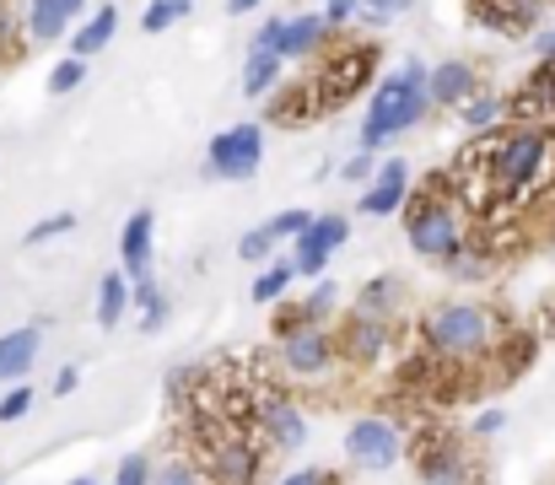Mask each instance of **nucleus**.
Returning a JSON list of instances; mask_svg holds the SVG:
<instances>
[{
  "label": "nucleus",
  "instance_id": "7c9ffc66",
  "mask_svg": "<svg viewBox=\"0 0 555 485\" xmlns=\"http://www.w3.org/2000/svg\"><path fill=\"white\" fill-rule=\"evenodd\" d=\"M335 303H340V286H335V281H319V286L302 297V319L324 323V314H335Z\"/></svg>",
  "mask_w": 555,
  "mask_h": 485
},
{
  "label": "nucleus",
  "instance_id": "6e6552de",
  "mask_svg": "<svg viewBox=\"0 0 555 485\" xmlns=\"http://www.w3.org/2000/svg\"><path fill=\"white\" fill-rule=\"evenodd\" d=\"M254 426H264V448H281V454H297L308 443L302 410L275 388H254Z\"/></svg>",
  "mask_w": 555,
  "mask_h": 485
},
{
  "label": "nucleus",
  "instance_id": "f03ea898",
  "mask_svg": "<svg viewBox=\"0 0 555 485\" xmlns=\"http://www.w3.org/2000/svg\"><path fill=\"white\" fill-rule=\"evenodd\" d=\"M194 459L205 485H254L264 470V443L232 426L227 416L194 405Z\"/></svg>",
  "mask_w": 555,
  "mask_h": 485
},
{
  "label": "nucleus",
  "instance_id": "a878e982",
  "mask_svg": "<svg viewBox=\"0 0 555 485\" xmlns=\"http://www.w3.org/2000/svg\"><path fill=\"white\" fill-rule=\"evenodd\" d=\"M292 281H297V270H292V259H270L264 270H259V281H254V303H281L286 292H292Z\"/></svg>",
  "mask_w": 555,
  "mask_h": 485
},
{
  "label": "nucleus",
  "instance_id": "423d86ee",
  "mask_svg": "<svg viewBox=\"0 0 555 485\" xmlns=\"http://www.w3.org/2000/svg\"><path fill=\"white\" fill-rule=\"evenodd\" d=\"M372 65H377V49L367 43H357V49H346V54H335L330 65H319V76L308 81V92H313V103L330 114V109H346L362 87L372 81Z\"/></svg>",
  "mask_w": 555,
  "mask_h": 485
},
{
  "label": "nucleus",
  "instance_id": "20e7f679",
  "mask_svg": "<svg viewBox=\"0 0 555 485\" xmlns=\"http://www.w3.org/2000/svg\"><path fill=\"white\" fill-rule=\"evenodd\" d=\"M421 340H426V350H437L448 361H480V356L496 350L502 319L480 303H437L421 319Z\"/></svg>",
  "mask_w": 555,
  "mask_h": 485
},
{
  "label": "nucleus",
  "instance_id": "cd10ccee",
  "mask_svg": "<svg viewBox=\"0 0 555 485\" xmlns=\"http://www.w3.org/2000/svg\"><path fill=\"white\" fill-rule=\"evenodd\" d=\"M324 109L313 103V92L308 87H297V92H286V98H275V109H270V119L275 125H313Z\"/></svg>",
  "mask_w": 555,
  "mask_h": 485
},
{
  "label": "nucleus",
  "instance_id": "412c9836",
  "mask_svg": "<svg viewBox=\"0 0 555 485\" xmlns=\"http://www.w3.org/2000/svg\"><path fill=\"white\" fill-rule=\"evenodd\" d=\"M65 27H70L65 0H22V33H27L33 43H54Z\"/></svg>",
  "mask_w": 555,
  "mask_h": 485
},
{
  "label": "nucleus",
  "instance_id": "49530a36",
  "mask_svg": "<svg viewBox=\"0 0 555 485\" xmlns=\"http://www.w3.org/2000/svg\"><path fill=\"white\" fill-rule=\"evenodd\" d=\"M254 5H259V0H227V11H232V16H248Z\"/></svg>",
  "mask_w": 555,
  "mask_h": 485
},
{
  "label": "nucleus",
  "instance_id": "f257e3e1",
  "mask_svg": "<svg viewBox=\"0 0 555 485\" xmlns=\"http://www.w3.org/2000/svg\"><path fill=\"white\" fill-rule=\"evenodd\" d=\"M453 183L480 221H496V216H513L518 205L545 200L555 189V130H540V125L502 130L496 141L464 152V162L453 167Z\"/></svg>",
  "mask_w": 555,
  "mask_h": 485
},
{
  "label": "nucleus",
  "instance_id": "9b49d317",
  "mask_svg": "<svg viewBox=\"0 0 555 485\" xmlns=\"http://www.w3.org/2000/svg\"><path fill=\"white\" fill-rule=\"evenodd\" d=\"M335 361V334L330 323H302L292 334H281V367L292 378H324Z\"/></svg>",
  "mask_w": 555,
  "mask_h": 485
},
{
  "label": "nucleus",
  "instance_id": "e433bc0d",
  "mask_svg": "<svg viewBox=\"0 0 555 485\" xmlns=\"http://www.w3.org/2000/svg\"><path fill=\"white\" fill-rule=\"evenodd\" d=\"M76 227V216L70 210H60V216H43L38 227H27V243H49V238H65Z\"/></svg>",
  "mask_w": 555,
  "mask_h": 485
},
{
  "label": "nucleus",
  "instance_id": "4c0bfd02",
  "mask_svg": "<svg viewBox=\"0 0 555 485\" xmlns=\"http://www.w3.org/2000/svg\"><path fill=\"white\" fill-rule=\"evenodd\" d=\"M357 11H362L367 22H388V16H404L410 0H357Z\"/></svg>",
  "mask_w": 555,
  "mask_h": 485
},
{
  "label": "nucleus",
  "instance_id": "a18cd8bd",
  "mask_svg": "<svg viewBox=\"0 0 555 485\" xmlns=\"http://www.w3.org/2000/svg\"><path fill=\"white\" fill-rule=\"evenodd\" d=\"M76 383H81V372H76V367H65V372H60V378H54V394H70V388H76Z\"/></svg>",
  "mask_w": 555,
  "mask_h": 485
},
{
  "label": "nucleus",
  "instance_id": "473e14b6",
  "mask_svg": "<svg viewBox=\"0 0 555 485\" xmlns=\"http://www.w3.org/2000/svg\"><path fill=\"white\" fill-rule=\"evenodd\" d=\"M308 221H313L308 210H281V216H270V221H264V232H270L275 243H292V238H302V227H308Z\"/></svg>",
  "mask_w": 555,
  "mask_h": 485
},
{
  "label": "nucleus",
  "instance_id": "a19ab883",
  "mask_svg": "<svg viewBox=\"0 0 555 485\" xmlns=\"http://www.w3.org/2000/svg\"><path fill=\"white\" fill-rule=\"evenodd\" d=\"M281 485H335V475L330 470H292Z\"/></svg>",
  "mask_w": 555,
  "mask_h": 485
},
{
  "label": "nucleus",
  "instance_id": "c9c22d12",
  "mask_svg": "<svg viewBox=\"0 0 555 485\" xmlns=\"http://www.w3.org/2000/svg\"><path fill=\"white\" fill-rule=\"evenodd\" d=\"M27 410H33V383H11L0 399V421H22Z\"/></svg>",
  "mask_w": 555,
  "mask_h": 485
},
{
  "label": "nucleus",
  "instance_id": "4468645a",
  "mask_svg": "<svg viewBox=\"0 0 555 485\" xmlns=\"http://www.w3.org/2000/svg\"><path fill=\"white\" fill-rule=\"evenodd\" d=\"M404 200H410V167H404V157H383L362 189V200H357V210L362 216H399Z\"/></svg>",
  "mask_w": 555,
  "mask_h": 485
},
{
  "label": "nucleus",
  "instance_id": "0eeeda50",
  "mask_svg": "<svg viewBox=\"0 0 555 485\" xmlns=\"http://www.w3.org/2000/svg\"><path fill=\"white\" fill-rule=\"evenodd\" d=\"M264 162V125H232L221 130L210 146H205V178H227V183H243L254 178Z\"/></svg>",
  "mask_w": 555,
  "mask_h": 485
},
{
  "label": "nucleus",
  "instance_id": "9d476101",
  "mask_svg": "<svg viewBox=\"0 0 555 485\" xmlns=\"http://www.w3.org/2000/svg\"><path fill=\"white\" fill-rule=\"evenodd\" d=\"M346 238H351V216H340V210L313 216V221L302 227V238H292V243H297L292 270H297V276H319V270L330 265V254L346 248Z\"/></svg>",
  "mask_w": 555,
  "mask_h": 485
},
{
  "label": "nucleus",
  "instance_id": "b1692460",
  "mask_svg": "<svg viewBox=\"0 0 555 485\" xmlns=\"http://www.w3.org/2000/svg\"><path fill=\"white\" fill-rule=\"evenodd\" d=\"M281 76H286V65H281L275 54H248V60H243V98H264V92H275Z\"/></svg>",
  "mask_w": 555,
  "mask_h": 485
},
{
  "label": "nucleus",
  "instance_id": "ea45409f",
  "mask_svg": "<svg viewBox=\"0 0 555 485\" xmlns=\"http://www.w3.org/2000/svg\"><path fill=\"white\" fill-rule=\"evenodd\" d=\"M372 173H377V157H372V152H362V157L346 162V178H351V183H367Z\"/></svg>",
  "mask_w": 555,
  "mask_h": 485
},
{
  "label": "nucleus",
  "instance_id": "a211bd4d",
  "mask_svg": "<svg viewBox=\"0 0 555 485\" xmlns=\"http://www.w3.org/2000/svg\"><path fill=\"white\" fill-rule=\"evenodd\" d=\"M469 16L491 33H524L540 16V0H469Z\"/></svg>",
  "mask_w": 555,
  "mask_h": 485
},
{
  "label": "nucleus",
  "instance_id": "6ab92c4d",
  "mask_svg": "<svg viewBox=\"0 0 555 485\" xmlns=\"http://www.w3.org/2000/svg\"><path fill=\"white\" fill-rule=\"evenodd\" d=\"M388 350V323L383 319H357L335 334V356H351V361H377Z\"/></svg>",
  "mask_w": 555,
  "mask_h": 485
},
{
  "label": "nucleus",
  "instance_id": "58836bf2",
  "mask_svg": "<svg viewBox=\"0 0 555 485\" xmlns=\"http://www.w3.org/2000/svg\"><path fill=\"white\" fill-rule=\"evenodd\" d=\"M114 485H152V464H146L141 454H130V459L119 464V475H114Z\"/></svg>",
  "mask_w": 555,
  "mask_h": 485
},
{
  "label": "nucleus",
  "instance_id": "de8ad7c7",
  "mask_svg": "<svg viewBox=\"0 0 555 485\" xmlns=\"http://www.w3.org/2000/svg\"><path fill=\"white\" fill-rule=\"evenodd\" d=\"M81 5H87V0H65V11H70V22L81 16Z\"/></svg>",
  "mask_w": 555,
  "mask_h": 485
},
{
  "label": "nucleus",
  "instance_id": "ddd939ff",
  "mask_svg": "<svg viewBox=\"0 0 555 485\" xmlns=\"http://www.w3.org/2000/svg\"><path fill=\"white\" fill-rule=\"evenodd\" d=\"M330 27L319 22V11H302V16H275L270 22V54L286 65V60H313L324 49Z\"/></svg>",
  "mask_w": 555,
  "mask_h": 485
},
{
  "label": "nucleus",
  "instance_id": "bb28decb",
  "mask_svg": "<svg viewBox=\"0 0 555 485\" xmlns=\"http://www.w3.org/2000/svg\"><path fill=\"white\" fill-rule=\"evenodd\" d=\"M399 308V281L393 276H377V281H367V292H362V303H357V314L362 319H383L388 323V314Z\"/></svg>",
  "mask_w": 555,
  "mask_h": 485
},
{
  "label": "nucleus",
  "instance_id": "2eb2a0df",
  "mask_svg": "<svg viewBox=\"0 0 555 485\" xmlns=\"http://www.w3.org/2000/svg\"><path fill=\"white\" fill-rule=\"evenodd\" d=\"M475 65L464 60H442V65H426V103L431 109H464L475 98Z\"/></svg>",
  "mask_w": 555,
  "mask_h": 485
},
{
  "label": "nucleus",
  "instance_id": "79ce46f5",
  "mask_svg": "<svg viewBox=\"0 0 555 485\" xmlns=\"http://www.w3.org/2000/svg\"><path fill=\"white\" fill-rule=\"evenodd\" d=\"M534 54H540V65H555V27L534 33Z\"/></svg>",
  "mask_w": 555,
  "mask_h": 485
},
{
  "label": "nucleus",
  "instance_id": "c85d7f7f",
  "mask_svg": "<svg viewBox=\"0 0 555 485\" xmlns=\"http://www.w3.org/2000/svg\"><path fill=\"white\" fill-rule=\"evenodd\" d=\"M194 11V0H146V11H141V27L146 33H168L179 16Z\"/></svg>",
  "mask_w": 555,
  "mask_h": 485
},
{
  "label": "nucleus",
  "instance_id": "aec40b11",
  "mask_svg": "<svg viewBox=\"0 0 555 485\" xmlns=\"http://www.w3.org/2000/svg\"><path fill=\"white\" fill-rule=\"evenodd\" d=\"M152 232H157V216L152 210H135L119 232V254H125V281H141L146 276V259H152Z\"/></svg>",
  "mask_w": 555,
  "mask_h": 485
},
{
  "label": "nucleus",
  "instance_id": "72a5a7b5",
  "mask_svg": "<svg viewBox=\"0 0 555 485\" xmlns=\"http://www.w3.org/2000/svg\"><path fill=\"white\" fill-rule=\"evenodd\" d=\"M270 254H275V238H270L264 227L243 232V243H237V259H248V265H270Z\"/></svg>",
  "mask_w": 555,
  "mask_h": 485
},
{
  "label": "nucleus",
  "instance_id": "09e8293b",
  "mask_svg": "<svg viewBox=\"0 0 555 485\" xmlns=\"http://www.w3.org/2000/svg\"><path fill=\"white\" fill-rule=\"evenodd\" d=\"M70 485H98V481H92V475H81V481H70Z\"/></svg>",
  "mask_w": 555,
  "mask_h": 485
},
{
  "label": "nucleus",
  "instance_id": "39448f33",
  "mask_svg": "<svg viewBox=\"0 0 555 485\" xmlns=\"http://www.w3.org/2000/svg\"><path fill=\"white\" fill-rule=\"evenodd\" d=\"M404 238H410V248H415L421 259H437V265H448L453 254L469 248L464 210H459L448 194H437V189L404 200Z\"/></svg>",
  "mask_w": 555,
  "mask_h": 485
},
{
  "label": "nucleus",
  "instance_id": "4be33fe9",
  "mask_svg": "<svg viewBox=\"0 0 555 485\" xmlns=\"http://www.w3.org/2000/svg\"><path fill=\"white\" fill-rule=\"evenodd\" d=\"M114 27H119V5H98L92 22L70 33V60H92V54L114 38Z\"/></svg>",
  "mask_w": 555,
  "mask_h": 485
},
{
  "label": "nucleus",
  "instance_id": "f8f14e48",
  "mask_svg": "<svg viewBox=\"0 0 555 485\" xmlns=\"http://www.w3.org/2000/svg\"><path fill=\"white\" fill-rule=\"evenodd\" d=\"M415 470H421V485H475V470H469L459 437H448V432H426L415 443Z\"/></svg>",
  "mask_w": 555,
  "mask_h": 485
},
{
  "label": "nucleus",
  "instance_id": "dca6fc26",
  "mask_svg": "<svg viewBox=\"0 0 555 485\" xmlns=\"http://www.w3.org/2000/svg\"><path fill=\"white\" fill-rule=\"evenodd\" d=\"M507 114H518V125L551 130L555 125V65H540V71L518 87V98L507 103Z\"/></svg>",
  "mask_w": 555,
  "mask_h": 485
},
{
  "label": "nucleus",
  "instance_id": "f3484780",
  "mask_svg": "<svg viewBox=\"0 0 555 485\" xmlns=\"http://www.w3.org/2000/svg\"><path fill=\"white\" fill-rule=\"evenodd\" d=\"M38 345H43V329L27 323V329H11L0 340V383H27L33 361H38Z\"/></svg>",
  "mask_w": 555,
  "mask_h": 485
},
{
  "label": "nucleus",
  "instance_id": "5701e85b",
  "mask_svg": "<svg viewBox=\"0 0 555 485\" xmlns=\"http://www.w3.org/2000/svg\"><path fill=\"white\" fill-rule=\"evenodd\" d=\"M125 308H130V281H125L119 270H108V276L98 281V329H119Z\"/></svg>",
  "mask_w": 555,
  "mask_h": 485
},
{
  "label": "nucleus",
  "instance_id": "f704fd0d",
  "mask_svg": "<svg viewBox=\"0 0 555 485\" xmlns=\"http://www.w3.org/2000/svg\"><path fill=\"white\" fill-rule=\"evenodd\" d=\"M152 485H205V481H199V470L189 459H168V464L152 470Z\"/></svg>",
  "mask_w": 555,
  "mask_h": 485
},
{
  "label": "nucleus",
  "instance_id": "393cba45",
  "mask_svg": "<svg viewBox=\"0 0 555 485\" xmlns=\"http://www.w3.org/2000/svg\"><path fill=\"white\" fill-rule=\"evenodd\" d=\"M459 114H464V130H469V136H486V130H496V125H502L507 103H502V98H491V92H475Z\"/></svg>",
  "mask_w": 555,
  "mask_h": 485
},
{
  "label": "nucleus",
  "instance_id": "37998d69",
  "mask_svg": "<svg viewBox=\"0 0 555 485\" xmlns=\"http://www.w3.org/2000/svg\"><path fill=\"white\" fill-rule=\"evenodd\" d=\"M502 426H507V416H502V410H486V416L475 421V432H480V437H491V432H502Z\"/></svg>",
  "mask_w": 555,
  "mask_h": 485
},
{
  "label": "nucleus",
  "instance_id": "2f4dec72",
  "mask_svg": "<svg viewBox=\"0 0 555 485\" xmlns=\"http://www.w3.org/2000/svg\"><path fill=\"white\" fill-rule=\"evenodd\" d=\"M81 81H87V60H60V65L49 71V92H54V98L76 92Z\"/></svg>",
  "mask_w": 555,
  "mask_h": 485
},
{
  "label": "nucleus",
  "instance_id": "c756f323",
  "mask_svg": "<svg viewBox=\"0 0 555 485\" xmlns=\"http://www.w3.org/2000/svg\"><path fill=\"white\" fill-rule=\"evenodd\" d=\"M22 43H27V33H22V16L0 0V65H11L16 54H22Z\"/></svg>",
  "mask_w": 555,
  "mask_h": 485
},
{
  "label": "nucleus",
  "instance_id": "1a4fd4ad",
  "mask_svg": "<svg viewBox=\"0 0 555 485\" xmlns=\"http://www.w3.org/2000/svg\"><path fill=\"white\" fill-rule=\"evenodd\" d=\"M346 459L357 464V470H393L399 464V426L393 421H383V416H362V421H351V432H346Z\"/></svg>",
  "mask_w": 555,
  "mask_h": 485
},
{
  "label": "nucleus",
  "instance_id": "c03bdc74",
  "mask_svg": "<svg viewBox=\"0 0 555 485\" xmlns=\"http://www.w3.org/2000/svg\"><path fill=\"white\" fill-rule=\"evenodd\" d=\"M163 319H168V297H157V303H152V308L141 314V329H157Z\"/></svg>",
  "mask_w": 555,
  "mask_h": 485
},
{
  "label": "nucleus",
  "instance_id": "7ed1b4c3",
  "mask_svg": "<svg viewBox=\"0 0 555 485\" xmlns=\"http://www.w3.org/2000/svg\"><path fill=\"white\" fill-rule=\"evenodd\" d=\"M426 109H431L426 103V65L410 60L393 76L377 81L372 109H367V119H362V152H383L388 141H399L404 130H415L426 119Z\"/></svg>",
  "mask_w": 555,
  "mask_h": 485
}]
</instances>
